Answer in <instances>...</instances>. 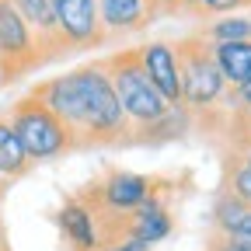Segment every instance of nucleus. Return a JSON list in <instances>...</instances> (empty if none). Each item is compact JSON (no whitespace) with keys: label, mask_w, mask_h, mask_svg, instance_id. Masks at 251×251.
Masks as SVG:
<instances>
[{"label":"nucleus","mask_w":251,"mask_h":251,"mask_svg":"<svg viewBox=\"0 0 251 251\" xmlns=\"http://www.w3.org/2000/svg\"><path fill=\"white\" fill-rule=\"evenodd\" d=\"M70 129L77 150L91 147H129V122L122 115L115 87L101 59L80 70L56 74L28 91Z\"/></svg>","instance_id":"f257e3e1"},{"label":"nucleus","mask_w":251,"mask_h":251,"mask_svg":"<svg viewBox=\"0 0 251 251\" xmlns=\"http://www.w3.org/2000/svg\"><path fill=\"white\" fill-rule=\"evenodd\" d=\"M178 52V80H181V108L192 115V126H202L209 136L227 133L234 119V87H227L216 70L213 46L206 35H188L175 42Z\"/></svg>","instance_id":"f03ea898"},{"label":"nucleus","mask_w":251,"mask_h":251,"mask_svg":"<svg viewBox=\"0 0 251 251\" xmlns=\"http://www.w3.org/2000/svg\"><path fill=\"white\" fill-rule=\"evenodd\" d=\"M105 70H108V80L115 87V98L122 105V115L126 122H129V147L133 140L147 129V126H153L157 119H164L171 112V105L164 101V94L153 87V80L147 77L143 63H140V52L136 46H126V49H115L112 56L101 59Z\"/></svg>","instance_id":"7ed1b4c3"},{"label":"nucleus","mask_w":251,"mask_h":251,"mask_svg":"<svg viewBox=\"0 0 251 251\" xmlns=\"http://www.w3.org/2000/svg\"><path fill=\"white\" fill-rule=\"evenodd\" d=\"M161 185H164V178H150V175L112 168L101 178H94L91 185H84L77 192V199L94 213V220H98V227H101V237H108L122 220L140 202H147Z\"/></svg>","instance_id":"20e7f679"},{"label":"nucleus","mask_w":251,"mask_h":251,"mask_svg":"<svg viewBox=\"0 0 251 251\" xmlns=\"http://www.w3.org/2000/svg\"><path fill=\"white\" fill-rule=\"evenodd\" d=\"M7 122L18 133V140H21V147H25L31 164L56 161V157H63V153H77V143H74L70 129L39 98H31V94H25V98H18L11 105Z\"/></svg>","instance_id":"39448f33"},{"label":"nucleus","mask_w":251,"mask_h":251,"mask_svg":"<svg viewBox=\"0 0 251 251\" xmlns=\"http://www.w3.org/2000/svg\"><path fill=\"white\" fill-rule=\"evenodd\" d=\"M39 67H46V63L25 18L18 14L14 0H0V77H4V87Z\"/></svg>","instance_id":"423d86ee"},{"label":"nucleus","mask_w":251,"mask_h":251,"mask_svg":"<svg viewBox=\"0 0 251 251\" xmlns=\"http://www.w3.org/2000/svg\"><path fill=\"white\" fill-rule=\"evenodd\" d=\"M52 14H56L63 56L91 52L105 42V31L98 21V0H52Z\"/></svg>","instance_id":"0eeeda50"},{"label":"nucleus","mask_w":251,"mask_h":251,"mask_svg":"<svg viewBox=\"0 0 251 251\" xmlns=\"http://www.w3.org/2000/svg\"><path fill=\"white\" fill-rule=\"evenodd\" d=\"M206 251H251V206L220 188L213 202V237Z\"/></svg>","instance_id":"6e6552de"},{"label":"nucleus","mask_w":251,"mask_h":251,"mask_svg":"<svg viewBox=\"0 0 251 251\" xmlns=\"http://www.w3.org/2000/svg\"><path fill=\"white\" fill-rule=\"evenodd\" d=\"M168 181L157 188V192L147 199V202H140L129 216L122 220V224L105 237V244L112 241V237H119V234H129V237H140L143 244H161L164 237H171V230H175V216H171V209H168Z\"/></svg>","instance_id":"1a4fd4ad"},{"label":"nucleus","mask_w":251,"mask_h":251,"mask_svg":"<svg viewBox=\"0 0 251 251\" xmlns=\"http://www.w3.org/2000/svg\"><path fill=\"white\" fill-rule=\"evenodd\" d=\"M56 230H59L63 251H101L105 248L98 220L77 196H67V202L56 209Z\"/></svg>","instance_id":"9d476101"},{"label":"nucleus","mask_w":251,"mask_h":251,"mask_svg":"<svg viewBox=\"0 0 251 251\" xmlns=\"http://www.w3.org/2000/svg\"><path fill=\"white\" fill-rule=\"evenodd\" d=\"M98 21L105 31V42H115L147 31L157 21V14L150 11L147 0H98Z\"/></svg>","instance_id":"9b49d317"},{"label":"nucleus","mask_w":251,"mask_h":251,"mask_svg":"<svg viewBox=\"0 0 251 251\" xmlns=\"http://www.w3.org/2000/svg\"><path fill=\"white\" fill-rule=\"evenodd\" d=\"M140 52V63L147 77L153 80V87L164 94V101L171 108L181 105V80H178V52H175V42H143L136 46Z\"/></svg>","instance_id":"f8f14e48"},{"label":"nucleus","mask_w":251,"mask_h":251,"mask_svg":"<svg viewBox=\"0 0 251 251\" xmlns=\"http://www.w3.org/2000/svg\"><path fill=\"white\" fill-rule=\"evenodd\" d=\"M18 14L25 18L31 39H35L42 63H56L63 59V46H59V31H56V14H52V0H14Z\"/></svg>","instance_id":"ddd939ff"},{"label":"nucleus","mask_w":251,"mask_h":251,"mask_svg":"<svg viewBox=\"0 0 251 251\" xmlns=\"http://www.w3.org/2000/svg\"><path fill=\"white\" fill-rule=\"evenodd\" d=\"M216 70L224 74L227 87H241L251 77V39L244 42H209Z\"/></svg>","instance_id":"4468645a"},{"label":"nucleus","mask_w":251,"mask_h":251,"mask_svg":"<svg viewBox=\"0 0 251 251\" xmlns=\"http://www.w3.org/2000/svg\"><path fill=\"white\" fill-rule=\"evenodd\" d=\"M31 168H35V164L28 161V153H25V147H21L18 133L11 129L7 115H0V178L11 185V181L25 178Z\"/></svg>","instance_id":"2eb2a0df"},{"label":"nucleus","mask_w":251,"mask_h":251,"mask_svg":"<svg viewBox=\"0 0 251 251\" xmlns=\"http://www.w3.org/2000/svg\"><path fill=\"white\" fill-rule=\"evenodd\" d=\"M188 126H192V115H188L181 105L171 108L164 119H157L153 126H147V129L133 140V147H147V143H171V140H181L188 133Z\"/></svg>","instance_id":"dca6fc26"},{"label":"nucleus","mask_w":251,"mask_h":251,"mask_svg":"<svg viewBox=\"0 0 251 251\" xmlns=\"http://www.w3.org/2000/svg\"><path fill=\"white\" fill-rule=\"evenodd\" d=\"M202 35L209 42H244L251 39V18H237V14H224L206 25Z\"/></svg>","instance_id":"f3484780"},{"label":"nucleus","mask_w":251,"mask_h":251,"mask_svg":"<svg viewBox=\"0 0 251 251\" xmlns=\"http://www.w3.org/2000/svg\"><path fill=\"white\" fill-rule=\"evenodd\" d=\"M224 188L251 206V171H244L237 161H230V157H227V168H224Z\"/></svg>","instance_id":"a211bd4d"},{"label":"nucleus","mask_w":251,"mask_h":251,"mask_svg":"<svg viewBox=\"0 0 251 251\" xmlns=\"http://www.w3.org/2000/svg\"><path fill=\"white\" fill-rule=\"evenodd\" d=\"M251 7V0H196V18H206V14H234V11H244Z\"/></svg>","instance_id":"6ab92c4d"},{"label":"nucleus","mask_w":251,"mask_h":251,"mask_svg":"<svg viewBox=\"0 0 251 251\" xmlns=\"http://www.w3.org/2000/svg\"><path fill=\"white\" fill-rule=\"evenodd\" d=\"M234 119H251V77L234 87Z\"/></svg>","instance_id":"aec40b11"},{"label":"nucleus","mask_w":251,"mask_h":251,"mask_svg":"<svg viewBox=\"0 0 251 251\" xmlns=\"http://www.w3.org/2000/svg\"><path fill=\"white\" fill-rule=\"evenodd\" d=\"M147 4H150V11L157 18H178V4H175V0H147Z\"/></svg>","instance_id":"412c9836"},{"label":"nucleus","mask_w":251,"mask_h":251,"mask_svg":"<svg viewBox=\"0 0 251 251\" xmlns=\"http://www.w3.org/2000/svg\"><path fill=\"white\" fill-rule=\"evenodd\" d=\"M178 4V14H196V0H175Z\"/></svg>","instance_id":"4be33fe9"},{"label":"nucleus","mask_w":251,"mask_h":251,"mask_svg":"<svg viewBox=\"0 0 251 251\" xmlns=\"http://www.w3.org/2000/svg\"><path fill=\"white\" fill-rule=\"evenodd\" d=\"M7 188H11V185H7L4 178H0V202H4V196H7Z\"/></svg>","instance_id":"5701e85b"},{"label":"nucleus","mask_w":251,"mask_h":251,"mask_svg":"<svg viewBox=\"0 0 251 251\" xmlns=\"http://www.w3.org/2000/svg\"><path fill=\"white\" fill-rule=\"evenodd\" d=\"M0 251H7V241H4V237H0Z\"/></svg>","instance_id":"b1692460"},{"label":"nucleus","mask_w":251,"mask_h":251,"mask_svg":"<svg viewBox=\"0 0 251 251\" xmlns=\"http://www.w3.org/2000/svg\"><path fill=\"white\" fill-rule=\"evenodd\" d=\"M0 237H4V216H0Z\"/></svg>","instance_id":"393cba45"},{"label":"nucleus","mask_w":251,"mask_h":251,"mask_svg":"<svg viewBox=\"0 0 251 251\" xmlns=\"http://www.w3.org/2000/svg\"><path fill=\"white\" fill-rule=\"evenodd\" d=\"M0 87H4V77H0Z\"/></svg>","instance_id":"a878e982"}]
</instances>
